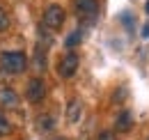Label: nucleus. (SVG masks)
<instances>
[{
    "label": "nucleus",
    "instance_id": "15",
    "mask_svg": "<svg viewBox=\"0 0 149 140\" xmlns=\"http://www.w3.org/2000/svg\"><path fill=\"white\" fill-rule=\"evenodd\" d=\"M53 140H67V138H53Z\"/></svg>",
    "mask_w": 149,
    "mask_h": 140
},
{
    "label": "nucleus",
    "instance_id": "5",
    "mask_svg": "<svg viewBox=\"0 0 149 140\" xmlns=\"http://www.w3.org/2000/svg\"><path fill=\"white\" fill-rule=\"evenodd\" d=\"M99 12V0H76V14L80 18H94Z\"/></svg>",
    "mask_w": 149,
    "mask_h": 140
},
{
    "label": "nucleus",
    "instance_id": "4",
    "mask_svg": "<svg viewBox=\"0 0 149 140\" xmlns=\"http://www.w3.org/2000/svg\"><path fill=\"white\" fill-rule=\"evenodd\" d=\"M76 69H78V55H76V53H67V55L60 60V67H57L60 76H62V78H71L76 74Z\"/></svg>",
    "mask_w": 149,
    "mask_h": 140
},
{
    "label": "nucleus",
    "instance_id": "9",
    "mask_svg": "<svg viewBox=\"0 0 149 140\" xmlns=\"http://www.w3.org/2000/svg\"><path fill=\"white\" fill-rule=\"evenodd\" d=\"M0 101H2L5 106H16V101H19V99H16L14 90H2V92H0Z\"/></svg>",
    "mask_w": 149,
    "mask_h": 140
},
{
    "label": "nucleus",
    "instance_id": "11",
    "mask_svg": "<svg viewBox=\"0 0 149 140\" xmlns=\"http://www.w3.org/2000/svg\"><path fill=\"white\" fill-rule=\"evenodd\" d=\"M37 126L41 129V131H44V129H48V126H53V120H51V117H39Z\"/></svg>",
    "mask_w": 149,
    "mask_h": 140
},
{
    "label": "nucleus",
    "instance_id": "13",
    "mask_svg": "<svg viewBox=\"0 0 149 140\" xmlns=\"http://www.w3.org/2000/svg\"><path fill=\"white\" fill-rule=\"evenodd\" d=\"M9 25V18H7V14H5V9L0 7V30H5Z\"/></svg>",
    "mask_w": 149,
    "mask_h": 140
},
{
    "label": "nucleus",
    "instance_id": "10",
    "mask_svg": "<svg viewBox=\"0 0 149 140\" xmlns=\"http://www.w3.org/2000/svg\"><path fill=\"white\" fill-rule=\"evenodd\" d=\"M9 129H12V126H9V120L5 117V113H0V136H7Z\"/></svg>",
    "mask_w": 149,
    "mask_h": 140
},
{
    "label": "nucleus",
    "instance_id": "12",
    "mask_svg": "<svg viewBox=\"0 0 149 140\" xmlns=\"http://www.w3.org/2000/svg\"><path fill=\"white\" fill-rule=\"evenodd\" d=\"M99 140H117V133H115V131H101V133H99Z\"/></svg>",
    "mask_w": 149,
    "mask_h": 140
},
{
    "label": "nucleus",
    "instance_id": "14",
    "mask_svg": "<svg viewBox=\"0 0 149 140\" xmlns=\"http://www.w3.org/2000/svg\"><path fill=\"white\" fill-rule=\"evenodd\" d=\"M145 12H147V14H149V0H147V5H145Z\"/></svg>",
    "mask_w": 149,
    "mask_h": 140
},
{
    "label": "nucleus",
    "instance_id": "2",
    "mask_svg": "<svg viewBox=\"0 0 149 140\" xmlns=\"http://www.w3.org/2000/svg\"><path fill=\"white\" fill-rule=\"evenodd\" d=\"M62 23H64V9H62L60 5L46 7V12H44V25L51 28V30H60Z\"/></svg>",
    "mask_w": 149,
    "mask_h": 140
},
{
    "label": "nucleus",
    "instance_id": "7",
    "mask_svg": "<svg viewBox=\"0 0 149 140\" xmlns=\"http://www.w3.org/2000/svg\"><path fill=\"white\" fill-rule=\"evenodd\" d=\"M80 110H83V106L78 104V101H71L69 108H67V120H69L71 124H76L78 120H80Z\"/></svg>",
    "mask_w": 149,
    "mask_h": 140
},
{
    "label": "nucleus",
    "instance_id": "1",
    "mask_svg": "<svg viewBox=\"0 0 149 140\" xmlns=\"http://www.w3.org/2000/svg\"><path fill=\"white\" fill-rule=\"evenodd\" d=\"M0 64L9 74H21L25 69V64H28V57H25L23 51H5L0 55Z\"/></svg>",
    "mask_w": 149,
    "mask_h": 140
},
{
    "label": "nucleus",
    "instance_id": "3",
    "mask_svg": "<svg viewBox=\"0 0 149 140\" xmlns=\"http://www.w3.org/2000/svg\"><path fill=\"white\" fill-rule=\"evenodd\" d=\"M25 97H28L30 104H39V101L46 97V85H44V80H41V78H32V80L28 83V88H25Z\"/></svg>",
    "mask_w": 149,
    "mask_h": 140
},
{
    "label": "nucleus",
    "instance_id": "8",
    "mask_svg": "<svg viewBox=\"0 0 149 140\" xmlns=\"http://www.w3.org/2000/svg\"><path fill=\"white\" fill-rule=\"evenodd\" d=\"M80 41H83V30H74L71 35L64 39V46H67V48H74V46H78Z\"/></svg>",
    "mask_w": 149,
    "mask_h": 140
},
{
    "label": "nucleus",
    "instance_id": "6",
    "mask_svg": "<svg viewBox=\"0 0 149 140\" xmlns=\"http://www.w3.org/2000/svg\"><path fill=\"white\" fill-rule=\"evenodd\" d=\"M133 120H131V113L129 110H122L119 115H117V120H115V131H119V133H124V131H129Z\"/></svg>",
    "mask_w": 149,
    "mask_h": 140
}]
</instances>
